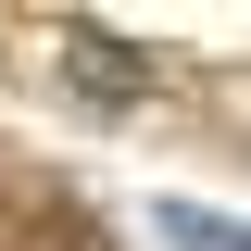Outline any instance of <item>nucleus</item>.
I'll return each instance as SVG.
<instances>
[{
	"label": "nucleus",
	"mask_w": 251,
	"mask_h": 251,
	"mask_svg": "<svg viewBox=\"0 0 251 251\" xmlns=\"http://www.w3.org/2000/svg\"><path fill=\"white\" fill-rule=\"evenodd\" d=\"M151 226H163L176 251H251V226H239V214H201V201H163Z\"/></svg>",
	"instance_id": "f03ea898"
},
{
	"label": "nucleus",
	"mask_w": 251,
	"mask_h": 251,
	"mask_svg": "<svg viewBox=\"0 0 251 251\" xmlns=\"http://www.w3.org/2000/svg\"><path fill=\"white\" fill-rule=\"evenodd\" d=\"M63 100H75V113H138V100H151V50H138V38H113V25H63Z\"/></svg>",
	"instance_id": "f257e3e1"
}]
</instances>
